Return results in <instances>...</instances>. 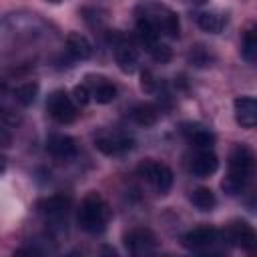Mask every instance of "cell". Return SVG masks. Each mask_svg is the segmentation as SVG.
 <instances>
[{
	"mask_svg": "<svg viewBox=\"0 0 257 257\" xmlns=\"http://www.w3.org/2000/svg\"><path fill=\"white\" fill-rule=\"evenodd\" d=\"M221 239H223V233L219 229L203 225V227H195L187 231L183 235V245L191 251H211Z\"/></svg>",
	"mask_w": 257,
	"mask_h": 257,
	"instance_id": "ba28073f",
	"label": "cell"
},
{
	"mask_svg": "<svg viewBox=\"0 0 257 257\" xmlns=\"http://www.w3.org/2000/svg\"><path fill=\"white\" fill-rule=\"evenodd\" d=\"M189 169L195 177L207 179L219 169V159L211 149H197V153L189 161Z\"/></svg>",
	"mask_w": 257,
	"mask_h": 257,
	"instance_id": "8fae6325",
	"label": "cell"
},
{
	"mask_svg": "<svg viewBox=\"0 0 257 257\" xmlns=\"http://www.w3.org/2000/svg\"><path fill=\"white\" fill-rule=\"evenodd\" d=\"M141 88H143L145 92H155V88H157V78L153 76L151 70H143V72H141Z\"/></svg>",
	"mask_w": 257,
	"mask_h": 257,
	"instance_id": "484cf974",
	"label": "cell"
},
{
	"mask_svg": "<svg viewBox=\"0 0 257 257\" xmlns=\"http://www.w3.org/2000/svg\"><path fill=\"white\" fill-rule=\"evenodd\" d=\"M135 20H143V22L151 24L161 36L177 38L179 32H181V24H179L177 12L171 10L169 6L157 2V0L139 2L137 8H135Z\"/></svg>",
	"mask_w": 257,
	"mask_h": 257,
	"instance_id": "7a4b0ae2",
	"label": "cell"
},
{
	"mask_svg": "<svg viewBox=\"0 0 257 257\" xmlns=\"http://www.w3.org/2000/svg\"><path fill=\"white\" fill-rule=\"evenodd\" d=\"M46 112L52 120L58 124H70L78 116V108L72 96L66 94V90H52L46 98Z\"/></svg>",
	"mask_w": 257,
	"mask_h": 257,
	"instance_id": "5b68a950",
	"label": "cell"
},
{
	"mask_svg": "<svg viewBox=\"0 0 257 257\" xmlns=\"http://www.w3.org/2000/svg\"><path fill=\"white\" fill-rule=\"evenodd\" d=\"M255 173H257V159H255L253 151L247 145H235V149L229 155L227 175H225L221 187L225 193L237 195L249 185V181L253 179Z\"/></svg>",
	"mask_w": 257,
	"mask_h": 257,
	"instance_id": "6da1fadb",
	"label": "cell"
},
{
	"mask_svg": "<svg viewBox=\"0 0 257 257\" xmlns=\"http://www.w3.org/2000/svg\"><path fill=\"white\" fill-rule=\"evenodd\" d=\"M124 247L131 255H151L159 249V241H157V235L151 231V229H145V227H137V229H131L126 235H124Z\"/></svg>",
	"mask_w": 257,
	"mask_h": 257,
	"instance_id": "9c48e42d",
	"label": "cell"
},
{
	"mask_svg": "<svg viewBox=\"0 0 257 257\" xmlns=\"http://www.w3.org/2000/svg\"><path fill=\"white\" fill-rule=\"evenodd\" d=\"M131 118L141 126H153L159 120V108L151 102H141V104L133 106Z\"/></svg>",
	"mask_w": 257,
	"mask_h": 257,
	"instance_id": "d6986e66",
	"label": "cell"
},
{
	"mask_svg": "<svg viewBox=\"0 0 257 257\" xmlns=\"http://www.w3.org/2000/svg\"><path fill=\"white\" fill-rule=\"evenodd\" d=\"M233 110H235L237 124H241L245 128L257 126V98L255 96H239V98H235Z\"/></svg>",
	"mask_w": 257,
	"mask_h": 257,
	"instance_id": "7c38bea8",
	"label": "cell"
},
{
	"mask_svg": "<svg viewBox=\"0 0 257 257\" xmlns=\"http://www.w3.org/2000/svg\"><path fill=\"white\" fill-rule=\"evenodd\" d=\"M241 56L247 62L257 60V20L251 22L245 30H243V38H241Z\"/></svg>",
	"mask_w": 257,
	"mask_h": 257,
	"instance_id": "e0dca14e",
	"label": "cell"
},
{
	"mask_svg": "<svg viewBox=\"0 0 257 257\" xmlns=\"http://www.w3.org/2000/svg\"><path fill=\"white\" fill-rule=\"evenodd\" d=\"M223 239L233 247H239L247 253H257V231L247 221H233L223 231Z\"/></svg>",
	"mask_w": 257,
	"mask_h": 257,
	"instance_id": "52a82bcc",
	"label": "cell"
},
{
	"mask_svg": "<svg viewBox=\"0 0 257 257\" xmlns=\"http://www.w3.org/2000/svg\"><path fill=\"white\" fill-rule=\"evenodd\" d=\"M90 96H92V92H90V86L88 84H76L74 90H72V98H74V102L78 106H84L90 100Z\"/></svg>",
	"mask_w": 257,
	"mask_h": 257,
	"instance_id": "d4e9b609",
	"label": "cell"
},
{
	"mask_svg": "<svg viewBox=\"0 0 257 257\" xmlns=\"http://www.w3.org/2000/svg\"><path fill=\"white\" fill-rule=\"evenodd\" d=\"M185 4H193V6H203V4H207L209 0H183Z\"/></svg>",
	"mask_w": 257,
	"mask_h": 257,
	"instance_id": "4316f807",
	"label": "cell"
},
{
	"mask_svg": "<svg viewBox=\"0 0 257 257\" xmlns=\"http://www.w3.org/2000/svg\"><path fill=\"white\" fill-rule=\"evenodd\" d=\"M137 173L141 179H145L149 185H153V189L161 195H165L173 185V171L165 163H159L155 159L141 161L137 167Z\"/></svg>",
	"mask_w": 257,
	"mask_h": 257,
	"instance_id": "277c9868",
	"label": "cell"
},
{
	"mask_svg": "<svg viewBox=\"0 0 257 257\" xmlns=\"http://www.w3.org/2000/svg\"><path fill=\"white\" fill-rule=\"evenodd\" d=\"M46 151L60 161H68L76 157V143L68 135H50L46 141Z\"/></svg>",
	"mask_w": 257,
	"mask_h": 257,
	"instance_id": "5bb4252c",
	"label": "cell"
},
{
	"mask_svg": "<svg viewBox=\"0 0 257 257\" xmlns=\"http://www.w3.org/2000/svg\"><path fill=\"white\" fill-rule=\"evenodd\" d=\"M36 207L46 219H62L70 209V197H66V195H50L46 199H40Z\"/></svg>",
	"mask_w": 257,
	"mask_h": 257,
	"instance_id": "9a60e30c",
	"label": "cell"
},
{
	"mask_svg": "<svg viewBox=\"0 0 257 257\" xmlns=\"http://www.w3.org/2000/svg\"><path fill=\"white\" fill-rule=\"evenodd\" d=\"M189 199H191L193 207H197V209L203 211V213L213 211V207L217 205V197H215V193H213L211 189H207V187H199V189H195V191L191 193Z\"/></svg>",
	"mask_w": 257,
	"mask_h": 257,
	"instance_id": "44dd1931",
	"label": "cell"
},
{
	"mask_svg": "<svg viewBox=\"0 0 257 257\" xmlns=\"http://www.w3.org/2000/svg\"><path fill=\"white\" fill-rule=\"evenodd\" d=\"M90 92L98 104H108L116 98V86L112 82H108L106 78H100V76L94 82H90Z\"/></svg>",
	"mask_w": 257,
	"mask_h": 257,
	"instance_id": "ac0fdd59",
	"label": "cell"
},
{
	"mask_svg": "<svg viewBox=\"0 0 257 257\" xmlns=\"http://www.w3.org/2000/svg\"><path fill=\"white\" fill-rule=\"evenodd\" d=\"M225 16L217 14V12H199L197 14V24L201 30L209 32V34H219L225 28Z\"/></svg>",
	"mask_w": 257,
	"mask_h": 257,
	"instance_id": "ffe728a7",
	"label": "cell"
},
{
	"mask_svg": "<svg viewBox=\"0 0 257 257\" xmlns=\"http://www.w3.org/2000/svg\"><path fill=\"white\" fill-rule=\"evenodd\" d=\"M76 221H78L80 229L90 233V235L102 233L106 229L108 221H110V207L104 201V197L98 195L96 191H90L80 201V207H78V213H76Z\"/></svg>",
	"mask_w": 257,
	"mask_h": 257,
	"instance_id": "3957f363",
	"label": "cell"
},
{
	"mask_svg": "<svg viewBox=\"0 0 257 257\" xmlns=\"http://www.w3.org/2000/svg\"><path fill=\"white\" fill-rule=\"evenodd\" d=\"M147 52L157 60V62H169L171 60V48L165 42H155L151 48H147Z\"/></svg>",
	"mask_w": 257,
	"mask_h": 257,
	"instance_id": "cb8c5ba5",
	"label": "cell"
},
{
	"mask_svg": "<svg viewBox=\"0 0 257 257\" xmlns=\"http://www.w3.org/2000/svg\"><path fill=\"white\" fill-rule=\"evenodd\" d=\"M36 94H38V82L34 80H28V82H22L14 88V98L22 104V106H28L36 100Z\"/></svg>",
	"mask_w": 257,
	"mask_h": 257,
	"instance_id": "7402d4cb",
	"label": "cell"
},
{
	"mask_svg": "<svg viewBox=\"0 0 257 257\" xmlns=\"http://www.w3.org/2000/svg\"><path fill=\"white\" fill-rule=\"evenodd\" d=\"M211 60H213V56H211V52L205 46H201V44L191 46V50H189V62L191 64H195V66H207V64H211Z\"/></svg>",
	"mask_w": 257,
	"mask_h": 257,
	"instance_id": "603a6c76",
	"label": "cell"
},
{
	"mask_svg": "<svg viewBox=\"0 0 257 257\" xmlns=\"http://www.w3.org/2000/svg\"><path fill=\"white\" fill-rule=\"evenodd\" d=\"M108 40L112 44V52H114V60H116L118 68L124 74L135 72L137 64H139V50L135 48V44L120 32H110Z\"/></svg>",
	"mask_w": 257,
	"mask_h": 257,
	"instance_id": "8992f818",
	"label": "cell"
},
{
	"mask_svg": "<svg viewBox=\"0 0 257 257\" xmlns=\"http://www.w3.org/2000/svg\"><path fill=\"white\" fill-rule=\"evenodd\" d=\"M94 147L108 157H116V155H124L135 147L133 137L122 135V133H112V135H102L94 141Z\"/></svg>",
	"mask_w": 257,
	"mask_h": 257,
	"instance_id": "30bf717a",
	"label": "cell"
},
{
	"mask_svg": "<svg viewBox=\"0 0 257 257\" xmlns=\"http://www.w3.org/2000/svg\"><path fill=\"white\" fill-rule=\"evenodd\" d=\"M46 2H52V4H58L60 0H46Z\"/></svg>",
	"mask_w": 257,
	"mask_h": 257,
	"instance_id": "83f0119b",
	"label": "cell"
},
{
	"mask_svg": "<svg viewBox=\"0 0 257 257\" xmlns=\"http://www.w3.org/2000/svg\"><path fill=\"white\" fill-rule=\"evenodd\" d=\"M181 133L197 149H213V145H215V135L207 126H203L199 122H185V124H181Z\"/></svg>",
	"mask_w": 257,
	"mask_h": 257,
	"instance_id": "4fadbf2b",
	"label": "cell"
},
{
	"mask_svg": "<svg viewBox=\"0 0 257 257\" xmlns=\"http://www.w3.org/2000/svg\"><path fill=\"white\" fill-rule=\"evenodd\" d=\"M66 52L74 60H86V58L92 56V44L80 32H70L66 36Z\"/></svg>",
	"mask_w": 257,
	"mask_h": 257,
	"instance_id": "2e32d148",
	"label": "cell"
}]
</instances>
